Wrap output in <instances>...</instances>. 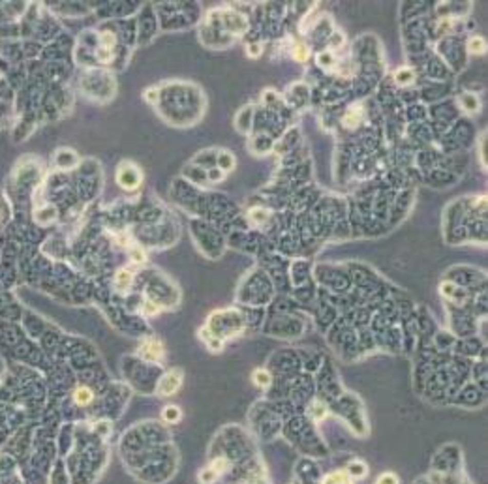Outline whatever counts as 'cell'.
I'll return each instance as SVG.
<instances>
[{
  "instance_id": "obj_14",
  "label": "cell",
  "mask_w": 488,
  "mask_h": 484,
  "mask_svg": "<svg viewBox=\"0 0 488 484\" xmlns=\"http://www.w3.org/2000/svg\"><path fill=\"white\" fill-rule=\"evenodd\" d=\"M484 49H486V42L483 38H479V36H475V38L467 42V51L470 53H484Z\"/></svg>"
},
{
  "instance_id": "obj_21",
  "label": "cell",
  "mask_w": 488,
  "mask_h": 484,
  "mask_svg": "<svg viewBox=\"0 0 488 484\" xmlns=\"http://www.w3.org/2000/svg\"><path fill=\"white\" fill-rule=\"evenodd\" d=\"M143 312H145V316H156L160 312V308L154 302H150V300H147L145 302V308H143Z\"/></svg>"
},
{
  "instance_id": "obj_19",
  "label": "cell",
  "mask_w": 488,
  "mask_h": 484,
  "mask_svg": "<svg viewBox=\"0 0 488 484\" xmlns=\"http://www.w3.org/2000/svg\"><path fill=\"white\" fill-rule=\"evenodd\" d=\"M376 484H400V480H398V477L395 473H383L378 477Z\"/></svg>"
},
{
  "instance_id": "obj_1",
  "label": "cell",
  "mask_w": 488,
  "mask_h": 484,
  "mask_svg": "<svg viewBox=\"0 0 488 484\" xmlns=\"http://www.w3.org/2000/svg\"><path fill=\"white\" fill-rule=\"evenodd\" d=\"M143 175L139 171L138 165H133L130 162H124L116 169V182L124 188V190H135L141 184Z\"/></svg>"
},
{
  "instance_id": "obj_2",
  "label": "cell",
  "mask_w": 488,
  "mask_h": 484,
  "mask_svg": "<svg viewBox=\"0 0 488 484\" xmlns=\"http://www.w3.org/2000/svg\"><path fill=\"white\" fill-rule=\"evenodd\" d=\"M182 377H184V374H182V370H179V368H173V370L167 372L158 383L160 396H171V394H175L182 385Z\"/></svg>"
},
{
  "instance_id": "obj_12",
  "label": "cell",
  "mask_w": 488,
  "mask_h": 484,
  "mask_svg": "<svg viewBox=\"0 0 488 484\" xmlns=\"http://www.w3.org/2000/svg\"><path fill=\"white\" fill-rule=\"evenodd\" d=\"M198 479H199V482H201V484H214L216 480L220 479V475L216 473V471H212L210 468H205V469H201V471H199Z\"/></svg>"
},
{
  "instance_id": "obj_10",
  "label": "cell",
  "mask_w": 488,
  "mask_h": 484,
  "mask_svg": "<svg viewBox=\"0 0 488 484\" xmlns=\"http://www.w3.org/2000/svg\"><path fill=\"white\" fill-rule=\"evenodd\" d=\"M361 109L357 107H351L349 111H347L346 114H344V119H342V122H344V126H347V128H355V126H359V122H361Z\"/></svg>"
},
{
  "instance_id": "obj_11",
  "label": "cell",
  "mask_w": 488,
  "mask_h": 484,
  "mask_svg": "<svg viewBox=\"0 0 488 484\" xmlns=\"http://www.w3.org/2000/svg\"><path fill=\"white\" fill-rule=\"evenodd\" d=\"M252 379L259 389H267V386L270 385V379H272V377H270V374L267 370H261V368H259V370H256L252 374Z\"/></svg>"
},
{
  "instance_id": "obj_9",
  "label": "cell",
  "mask_w": 488,
  "mask_h": 484,
  "mask_svg": "<svg viewBox=\"0 0 488 484\" xmlns=\"http://www.w3.org/2000/svg\"><path fill=\"white\" fill-rule=\"evenodd\" d=\"M308 413H310V417H312L314 420H323L325 417H327V408H325L323 402L314 400V402L310 403V408H308Z\"/></svg>"
},
{
  "instance_id": "obj_18",
  "label": "cell",
  "mask_w": 488,
  "mask_h": 484,
  "mask_svg": "<svg viewBox=\"0 0 488 484\" xmlns=\"http://www.w3.org/2000/svg\"><path fill=\"white\" fill-rule=\"evenodd\" d=\"M396 81L398 83H412L413 81V71L409 68H402V70L396 71Z\"/></svg>"
},
{
  "instance_id": "obj_23",
  "label": "cell",
  "mask_w": 488,
  "mask_h": 484,
  "mask_svg": "<svg viewBox=\"0 0 488 484\" xmlns=\"http://www.w3.org/2000/svg\"><path fill=\"white\" fill-rule=\"evenodd\" d=\"M318 62H319V66H329V64H333V54H330V53H321V54H318Z\"/></svg>"
},
{
  "instance_id": "obj_8",
  "label": "cell",
  "mask_w": 488,
  "mask_h": 484,
  "mask_svg": "<svg viewBox=\"0 0 488 484\" xmlns=\"http://www.w3.org/2000/svg\"><path fill=\"white\" fill-rule=\"evenodd\" d=\"M162 419H164L167 424H177V422L182 419L181 408H179V405H167V408L162 411Z\"/></svg>"
},
{
  "instance_id": "obj_4",
  "label": "cell",
  "mask_w": 488,
  "mask_h": 484,
  "mask_svg": "<svg viewBox=\"0 0 488 484\" xmlns=\"http://www.w3.org/2000/svg\"><path fill=\"white\" fill-rule=\"evenodd\" d=\"M346 473L349 475L351 479H364L368 475V466L362 460H353V462H349V466H347Z\"/></svg>"
},
{
  "instance_id": "obj_24",
  "label": "cell",
  "mask_w": 488,
  "mask_h": 484,
  "mask_svg": "<svg viewBox=\"0 0 488 484\" xmlns=\"http://www.w3.org/2000/svg\"><path fill=\"white\" fill-rule=\"evenodd\" d=\"M248 54H250V56H256V59H258L259 54H261V45L250 44V45H248Z\"/></svg>"
},
{
  "instance_id": "obj_20",
  "label": "cell",
  "mask_w": 488,
  "mask_h": 484,
  "mask_svg": "<svg viewBox=\"0 0 488 484\" xmlns=\"http://www.w3.org/2000/svg\"><path fill=\"white\" fill-rule=\"evenodd\" d=\"M130 257H132L135 263H145V261H147V256H145V251H143L141 248H133V250L130 251Z\"/></svg>"
},
{
  "instance_id": "obj_22",
  "label": "cell",
  "mask_w": 488,
  "mask_h": 484,
  "mask_svg": "<svg viewBox=\"0 0 488 484\" xmlns=\"http://www.w3.org/2000/svg\"><path fill=\"white\" fill-rule=\"evenodd\" d=\"M145 100L150 102V104H156V102H158V88H148V90H145Z\"/></svg>"
},
{
  "instance_id": "obj_7",
  "label": "cell",
  "mask_w": 488,
  "mask_h": 484,
  "mask_svg": "<svg viewBox=\"0 0 488 484\" xmlns=\"http://www.w3.org/2000/svg\"><path fill=\"white\" fill-rule=\"evenodd\" d=\"M133 282V274L128 268H121V270L116 272L115 276V285L116 289H121V291H126L130 285H132Z\"/></svg>"
},
{
  "instance_id": "obj_6",
  "label": "cell",
  "mask_w": 488,
  "mask_h": 484,
  "mask_svg": "<svg viewBox=\"0 0 488 484\" xmlns=\"http://www.w3.org/2000/svg\"><path fill=\"white\" fill-rule=\"evenodd\" d=\"M321 484H353V479L346 471H333V473L325 475Z\"/></svg>"
},
{
  "instance_id": "obj_13",
  "label": "cell",
  "mask_w": 488,
  "mask_h": 484,
  "mask_svg": "<svg viewBox=\"0 0 488 484\" xmlns=\"http://www.w3.org/2000/svg\"><path fill=\"white\" fill-rule=\"evenodd\" d=\"M291 53H293V59H295L297 62H306L308 56H310V51H308V47L304 44H297Z\"/></svg>"
},
{
  "instance_id": "obj_3",
  "label": "cell",
  "mask_w": 488,
  "mask_h": 484,
  "mask_svg": "<svg viewBox=\"0 0 488 484\" xmlns=\"http://www.w3.org/2000/svg\"><path fill=\"white\" fill-rule=\"evenodd\" d=\"M139 355H141L145 360H148V362H160V360L164 359V345H162L160 340L150 338V340L141 343Z\"/></svg>"
},
{
  "instance_id": "obj_5",
  "label": "cell",
  "mask_w": 488,
  "mask_h": 484,
  "mask_svg": "<svg viewBox=\"0 0 488 484\" xmlns=\"http://www.w3.org/2000/svg\"><path fill=\"white\" fill-rule=\"evenodd\" d=\"M92 400H94V392L90 391L88 386H77L75 391H73V402H75L77 405H81V408L88 405Z\"/></svg>"
},
{
  "instance_id": "obj_25",
  "label": "cell",
  "mask_w": 488,
  "mask_h": 484,
  "mask_svg": "<svg viewBox=\"0 0 488 484\" xmlns=\"http://www.w3.org/2000/svg\"><path fill=\"white\" fill-rule=\"evenodd\" d=\"M102 45H104V47L105 45H107V47H113V45H115V36H113V34H104V36H102Z\"/></svg>"
},
{
  "instance_id": "obj_15",
  "label": "cell",
  "mask_w": 488,
  "mask_h": 484,
  "mask_svg": "<svg viewBox=\"0 0 488 484\" xmlns=\"http://www.w3.org/2000/svg\"><path fill=\"white\" fill-rule=\"evenodd\" d=\"M209 468L212 469V471H216L218 475H222L231 468V462L227 458H216V460H212V463H210Z\"/></svg>"
},
{
  "instance_id": "obj_16",
  "label": "cell",
  "mask_w": 488,
  "mask_h": 484,
  "mask_svg": "<svg viewBox=\"0 0 488 484\" xmlns=\"http://www.w3.org/2000/svg\"><path fill=\"white\" fill-rule=\"evenodd\" d=\"M218 165L224 171H231V169L235 167V158H233V154L231 152H222L218 156Z\"/></svg>"
},
{
  "instance_id": "obj_17",
  "label": "cell",
  "mask_w": 488,
  "mask_h": 484,
  "mask_svg": "<svg viewBox=\"0 0 488 484\" xmlns=\"http://www.w3.org/2000/svg\"><path fill=\"white\" fill-rule=\"evenodd\" d=\"M460 102H462V105H466L470 111H477V107H479V102H477V98L473 96V94H464L460 98Z\"/></svg>"
}]
</instances>
